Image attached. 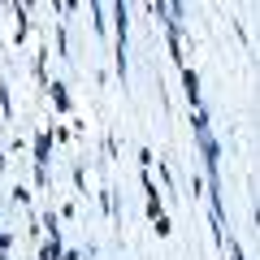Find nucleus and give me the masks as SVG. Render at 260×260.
I'll list each match as a JSON object with an SVG mask.
<instances>
[]
</instances>
